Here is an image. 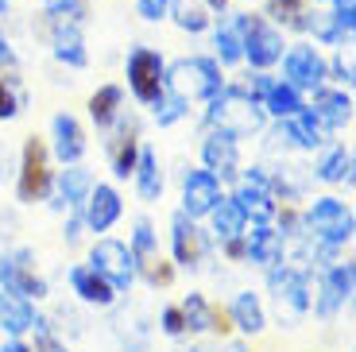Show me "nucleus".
Listing matches in <instances>:
<instances>
[{"label":"nucleus","instance_id":"nucleus-1","mask_svg":"<svg viewBox=\"0 0 356 352\" xmlns=\"http://www.w3.org/2000/svg\"><path fill=\"white\" fill-rule=\"evenodd\" d=\"M205 120H209V128L229 132L232 140H244V136H256L264 128V109L244 89H217L213 97H209Z\"/></svg>","mask_w":356,"mask_h":352},{"label":"nucleus","instance_id":"nucleus-2","mask_svg":"<svg viewBox=\"0 0 356 352\" xmlns=\"http://www.w3.org/2000/svg\"><path fill=\"white\" fill-rule=\"evenodd\" d=\"M163 81H167V89L178 93L186 105L190 101H209L217 89H221V66H217L213 58H178L175 66H167Z\"/></svg>","mask_w":356,"mask_h":352},{"label":"nucleus","instance_id":"nucleus-3","mask_svg":"<svg viewBox=\"0 0 356 352\" xmlns=\"http://www.w3.org/2000/svg\"><path fill=\"white\" fill-rule=\"evenodd\" d=\"M306 229L321 244L341 248L353 240V209L341 205L337 198H314V205L306 209Z\"/></svg>","mask_w":356,"mask_h":352},{"label":"nucleus","instance_id":"nucleus-4","mask_svg":"<svg viewBox=\"0 0 356 352\" xmlns=\"http://www.w3.org/2000/svg\"><path fill=\"white\" fill-rule=\"evenodd\" d=\"M236 27H241V47H244V58L256 66V70H267L283 58V35L275 27L267 24L264 16H236Z\"/></svg>","mask_w":356,"mask_h":352},{"label":"nucleus","instance_id":"nucleus-5","mask_svg":"<svg viewBox=\"0 0 356 352\" xmlns=\"http://www.w3.org/2000/svg\"><path fill=\"white\" fill-rule=\"evenodd\" d=\"M163 74H167V62H163L159 51H152V47H136V51L128 54V86H132L136 101L152 105V101L163 93V86H167Z\"/></svg>","mask_w":356,"mask_h":352},{"label":"nucleus","instance_id":"nucleus-6","mask_svg":"<svg viewBox=\"0 0 356 352\" xmlns=\"http://www.w3.org/2000/svg\"><path fill=\"white\" fill-rule=\"evenodd\" d=\"M89 267H93L97 275H105L116 291H128V287L136 282V275H140L128 244H120V240H97L93 252H89Z\"/></svg>","mask_w":356,"mask_h":352},{"label":"nucleus","instance_id":"nucleus-7","mask_svg":"<svg viewBox=\"0 0 356 352\" xmlns=\"http://www.w3.org/2000/svg\"><path fill=\"white\" fill-rule=\"evenodd\" d=\"M35 255L27 248H16V252H4L0 259V291H12L19 298H43L47 294V282L35 275Z\"/></svg>","mask_w":356,"mask_h":352},{"label":"nucleus","instance_id":"nucleus-8","mask_svg":"<svg viewBox=\"0 0 356 352\" xmlns=\"http://www.w3.org/2000/svg\"><path fill=\"white\" fill-rule=\"evenodd\" d=\"M232 202L244 209V217L259 221V225H267V221L275 217V194H271V178L264 175V167H252L244 170V182L236 186V194H232Z\"/></svg>","mask_w":356,"mask_h":352},{"label":"nucleus","instance_id":"nucleus-9","mask_svg":"<svg viewBox=\"0 0 356 352\" xmlns=\"http://www.w3.org/2000/svg\"><path fill=\"white\" fill-rule=\"evenodd\" d=\"M19 202H43L47 190H51V170H47V147L43 140H31L24 143V163H19Z\"/></svg>","mask_w":356,"mask_h":352},{"label":"nucleus","instance_id":"nucleus-10","mask_svg":"<svg viewBox=\"0 0 356 352\" xmlns=\"http://www.w3.org/2000/svg\"><path fill=\"white\" fill-rule=\"evenodd\" d=\"M271 294L279 302V317H298L310 310V282L302 271H294L286 264L271 267Z\"/></svg>","mask_w":356,"mask_h":352},{"label":"nucleus","instance_id":"nucleus-11","mask_svg":"<svg viewBox=\"0 0 356 352\" xmlns=\"http://www.w3.org/2000/svg\"><path fill=\"white\" fill-rule=\"evenodd\" d=\"M283 74L294 89H321V81L330 78V62L314 47H291L283 58Z\"/></svg>","mask_w":356,"mask_h":352},{"label":"nucleus","instance_id":"nucleus-12","mask_svg":"<svg viewBox=\"0 0 356 352\" xmlns=\"http://www.w3.org/2000/svg\"><path fill=\"white\" fill-rule=\"evenodd\" d=\"M217 202H221V178L213 170H186V178H182V213L205 217Z\"/></svg>","mask_w":356,"mask_h":352},{"label":"nucleus","instance_id":"nucleus-13","mask_svg":"<svg viewBox=\"0 0 356 352\" xmlns=\"http://www.w3.org/2000/svg\"><path fill=\"white\" fill-rule=\"evenodd\" d=\"M353 275H356L353 264H337V267L325 271V279H321V294H318V302H314L318 317H333L348 298H353Z\"/></svg>","mask_w":356,"mask_h":352},{"label":"nucleus","instance_id":"nucleus-14","mask_svg":"<svg viewBox=\"0 0 356 352\" xmlns=\"http://www.w3.org/2000/svg\"><path fill=\"white\" fill-rule=\"evenodd\" d=\"M86 225L93 232H108L120 221V194H116L113 186H89L86 194Z\"/></svg>","mask_w":356,"mask_h":352},{"label":"nucleus","instance_id":"nucleus-15","mask_svg":"<svg viewBox=\"0 0 356 352\" xmlns=\"http://www.w3.org/2000/svg\"><path fill=\"white\" fill-rule=\"evenodd\" d=\"M170 240H175V264H182V267H197V264H202L205 237L197 232L194 217L175 213V221H170Z\"/></svg>","mask_w":356,"mask_h":352},{"label":"nucleus","instance_id":"nucleus-16","mask_svg":"<svg viewBox=\"0 0 356 352\" xmlns=\"http://www.w3.org/2000/svg\"><path fill=\"white\" fill-rule=\"evenodd\" d=\"M202 159H205V170H213L217 178H232L236 170H241V159H236V140H232L229 132H221V128H213V132L205 136Z\"/></svg>","mask_w":356,"mask_h":352},{"label":"nucleus","instance_id":"nucleus-17","mask_svg":"<svg viewBox=\"0 0 356 352\" xmlns=\"http://www.w3.org/2000/svg\"><path fill=\"white\" fill-rule=\"evenodd\" d=\"M70 287L81 302H89V306H113L116 302V287L105 275L93 271V267H70Z\"/></svg>","mask_w":356,"mask_h":352},{"label":"nucleus","instance_id":"nucleus-18","mask_svg":"<svg viewBox=\"0 0 356 352\" xmlns=\"http://www.w3.org/2000/svg\"><path fill=\"white\" fill-rule=\"evenodd\" d=\"M51 136H54V155L63 159V163H78V159L86 155V132H81V124L74 120L70 113L54 116Z\"/></svg>","mask_w":356,"mask_h":352},{"label":"nucleus","instance_id":"nucleus-19","mask_svg":"<svg viewBox=\"0 0 356 352\" xmlns=\"http://www.w3.org/2000/svg\"><path fill=\"white\" fill-rule=\"evenodd\" d=\"M279 128H283V140H294L298 147H306V151H314V147L325 143V124H321L318 116H314V109H306V105L298 109L294 116H286Z\"/></svg>","mask_w":356,"mask_h":352},{"label":"nucleus","instance_id":"nucleus-20","mask_svg":"<svg viewBox=\"0 0 356 352\" xmlns=\"http://www.w3.org/2000/svg\"><path fill=\"white\" fill-rule=\"evenodd\" d=\"M244 255H248L252 264H264V267H275L283 264V232L267 229V225H259L248 232V240H244Z\"/></svg>","mask_w":356,"mask_h":352},{"label":"nucleus","instance_id":"nucleus-21","mask_svg":"<svg viewBox=\"0 0 356 352\" xmlns=\"http://www.w3.org/2000/svg\"><path fill=\"white\" fill-rule=\"evenodd\" d=\"M54 58L58 62H66L70 70H86V62H89V54H86V43H81V31H78V24H66V19H58L54 24Z\"/></svg>","mask_w":356,"mask_h":352},{"label":"nucleus","instance_id":"nucleus-22","mask_svg":"<svg viewBox=\"0 0 356 352\" xmlns=\"http://www.w3.org/2000/svg\"><path fill=\"white\" fill-rule=\"evenodd\" d=\"M39 314L31 306V298H19L12 291H0V329H8L12 337L27 333V329H35Z\"/></svg>","mask_w":356,"mask_h":352},{"label":"nucleus","instance_id":"nucleus-23","mask_svg":"<svg viewBox=\"0 0 356 352\" xmlns=\"http://www.w3.org/2000/svg\"><path fill=\"white\" fill-rule=\"evenodd\" d=\"M314 116H318L325 128H345V124L353 120V97H348L345 89H318Z\"/></svg>","mask_w":356,"mask_h":352},{"label":"nucleus","instance_id":"nucleus-24","mask_svg":"<svg viewBox=\"0 0 356 352\" xmlns=\"http://www.w3.org/2000/svg\"><path fill=\"white\" fill-rule=\"evenodd\" d=\"M136 190H140L143 202H159L163 198V170H159V159H155L152 147H140V159H136Z\"/></svg>","mask_w":356,"mask_h":352},{"label":"nucleus","instance_id":"nucleus-25","mask_svg":"<svg viewBox=\"0 0 356 352\" xmlns=\"http://www.w3.org/2000/svg\"><path fill=\"white\" fill-rule=\"evenodd\" d=\"M232 326L241 329V333H248V337L264 333L267 317H264V306H259V298L252 291L236 294V302H232Z\"/></svg>","mask_w":356,"mask_h":352},{"label":"nucleus","instance_id":"nucleus-26","mask_svg":"<svg viewBox=\"0 0 356 352\" xmlns=\"http://www.w3.org/2000/svg\"><path fill=\"white\" fill-rule=\"evenodd\" d=\"M205 217H213V232L217 240H229V237H244V225H248V217H244V209L232 198H221V202L213 205V209L205 213Z\"/></svg>","mask_w":356,"mask_h":352},{"label":"nucleus","instance_id":"nucleus-27","mask_svg":"<svg viewBox=\"0 0 356 352\" xmlns=\"http://www.w3.org/2000/svg\"><path fill=\"white\" fill-rule=\"evenodd\" d=\"M167 16L175 19L182 31H190V35H197V31L209 27V12H205L202 0H167Z\"/></svg>","mask_w":356,"mask_h":352},{"label":"nucleus","instance_id":"nucleus-28","mask_svg":"<svg viewBox=\"0 0 356 352\" xmlns=\"http://www.w3.org/2000/svg\"><path fill=\"white\" fill-rule=\"evenodd\" d=\"M302 109V89H294L291 81H275V86L267 89L264 97V113L279 116V120H286V116H294Z\"/></svg>","mask_w":356,"mask_h":352},{"label":"nucleus","instance_id":"nucleus-29","mask_svg":"<svg viewBox=\"0 0 356 352\" xmlns=\"http://www.w3.org/2000/svg\"><path fill=\"white\" fill-rule=\"evenodd\" d=\"M89 186H93L89 170L78 167V163H66V170L58 175V198H63L58 205H81L89 194Z\"/></svg>","mask_w":356,"mask_h":352},{"label":"nucleus","instance_id":"nucleus-30","mask_svg":"<svg viewBox=\"0 0 356 352\" xmlns=\"http://www.w3.org/2000/svg\"><path fill=\"white\" fill-rule=\"evenodd\" d=\"M120 101H124V89L120 86H101L93 97H89V116H93V124L97 128H108V124L116 120V113H120Z\"/></svg>","mask_w":356,"mask_h":352},{"label":"nucleus","instance_id":"nucleus-31","mask_svg":"<svg viewBox=\"0 0 356 352\" xmlns=\"http://www.w3.org/2000/svg\"><path fill=\"white\" fill-rule=\"evenodd\" d=\"M318 178H321V182H330V186L353 182V151H348V147H333L330 155L318 163Z\"/></svg>","mask_w":356,"mask_h":352},{"label":"nucleus","instance_id":"nucleus-32","mask_svg":"<svg viewBox=\"0 0 356 352\" xmlns=\"http://www.w3.org/2000/svg\"><path fill=\"white\" fill-rule=\"evenodd\" d=\"M213 47H217V62H221V66H236V62L244 58V47H241V27H236V19H232V24H225V27H217Z\"/></svg>","mask_w":356,"mask_h":352},{"label":"nucleus","instance_id":"nucleus-33","mask_svg":"<svg viewBox=\"0 0 356 352\" xmlns=\"http://www.w3.org/2000/svg\"><path fill=\"white\" fill-rule=\"evenodd\" d=\"M178 310H182V317H186L190 333H205V329H213L217 310H209V302H205L202 294H186V302H182Z\"/></svg>","mask_w":356,"mask_h":352},{"label":"nucleus","instance_id":"nucleus-34","mask_svg":"<svg viewBox=\"0 0 356 352\" xmlns=\"http://www.w3.org/2000/svg\"><path fill=\"white\" fill-rule=\"evenodd\" d=\"M128 252H132V259H136V271H140L147 259H155V255H159V252H155V229L147 225V221H136L132 248H128Z\"/></svg>","mask_w":356,"mask_h":352},{"label":"nucleus","instance_id":"nucleus-35","mask_svg":"<svg viewBox=\"0 0 356 352\" xmlns=\"http://www.w3.org/2000/svg\"><path fill=\"white\" fill-rule=\"evenodd\" d=\"M298 27H310L314 35L321 39V43H341V31H337V19H333V12H302V24Z\"/></svg>","mask_w":356,"mask_h":352},{"label":"nucleus","instance_id":"nucleus-36","mask_svg":"<svg viewBox=\"0 0 356 352\" xmlns=\"http://www.w3.org/2000/svg\"><path fill=\"white\" fill-rule=\"evenodd\" d=\"M152 105H155V120H159V128H167V124H175V120L186 116V101L178 97V93H170L167 86H163V93L152 101Z\"/></svg>","mask_w":356,"mask_h":352},{"label":"nucleus","instance_id":"nucleus-37","mask_svg":"<svg viewBox=\"0 0 356 352\" xmlns=\"http://www.w3.org/2000/svg\"><path fill=\"white\" fill-rule=\"evenodd\" d=\"M136 159H140V140L136 136H124L113 151V175L116 178H128L136 170Z\"/></svg>","mask_w":356,"mask_h":352},{"label":"nucleus","instance_id":"nucleus-38","mask_svg":"<svg viewBox=\"0 0 356 352\" xmlns=\"http://www.w3.org/2000/svg\"><path fill=\"white\" fill-rule=\"evenodd\" d=\"M267 16L279 19V24L298 27L302 24V0H271V4H267Z\"/></svg>","mask_w":356,"mask_h":352},{"label":"nucleus","instance_id":"nucleus-39","mask_svg":"<svg viewBox=\"0 0 356 352\" xmlns=\"http://www.w3.org/2000/svg\"><path fill=\"white\" fill-rule=\"evenodd\" d=\"M140 271H143V279L152 282V287H170V282H175V267H170L167 259H159V255H155V259H147Z\"/></svg>","mask_w":356,"mask_h":352},{"label":"nucleus","instance_id":"nucleus-40","mask_svg":"<svg viewBox=\"0 0 356 352\" xmlns=\"http://www.w3.org/2000/svg\"><path fill=\"white\" fill-rule=\"evenodd\" d=\"M43 4H47V12H51L54 19H66V16L78 19L81 16V0H43Z\"/></svg>","mask_w":356,"mask_h":352},{"label":"nucleus","instance_id":"nucleus-41","mask_svg":"<svg viewBox=\"0 0 356 352\" xmlns=\"http://www.w3.org/2000/svg\"><path fill=\"white\" fill-rule=\"evenodd\" d=\"M35 352H66V344L58 337H51V329L43 321H35Z\"/></svg>","mask_w":356,"mask_h":352},{"label":"nucleus","instance_id":"nucleus-42","mask_svg":"<svg viewBox=\"0 0 356 352\" xmlns=\"http://www.w3.org/2000/svg\"><path fill=\"white\" fill-rule=\"evenodd\" d=\"M163 333H167V337H182V333H186V317H182V310H178V306L163 310Z\"/></svg>","mask_w":356,"mask_h":352},{"label":"nucleus","instance_id":"nucleus-43","mask_svg":"<svg viewBox=\"0 0 356 352\" xmlns=\"http://www.w3.org/2000/svg\"><path fill=\"white\" fill-rule=\"evenodd\" d=\"M19 113V97L8 89V81L0 78V120H12Z\"/></svg>","mask_w":356,"mask_h":352},{"label":"nucleus","instance_id":"nucleus-44","mask_svg":"<svg viewBox=\"0 0 356 352\" xmlns=\"http://www.w3.org/2000/svg\"><path fill=\"white\" fill-rule=\"evenodd\" d=\"M136 8H140V16L147 19V24H159V19L167 16V0H136Z\"/></svg>","mask_w":356,"mask_h":352},{"label":"nucleus","instance_id":"nucleus-45","mask_svg":"<svg viewBox=\"0 0 356 352\" xmlns=\"http://www.w3.org/2000/svg\"><path fill=\"white\" fill-rule=\"evenodd\" d=\"M271 86H275V81H271L264 70H259V74H252V78H248V89H244V93H248L252 101H264V97H267V89H271Z\"/></svg>","mask_w":356,"mask_h":352},{"label":"nucleus","instance_id":"nucleus-46","mask_svg":"<svg viewBox=\"0 0 356 352\" xmlns=\"http://www.w3.org/2000/svg\"><path fill=\"white\" fill-rule=\"evenodd\" d=\"M333 74H337V81L353 86V62H348L345 54H337V58H333Z\"/></svg>","mask_w":356,"mask_h":352},{"label":"nucleus","instance_id":"nucleus-47","mask_svg":"<svg viewBox=\"0 0 356 352\" xmlns=\"http://www.w3.org/2000/svg\"><path fill=\"white\" fill-rule=\"evenodd\" d=\"M0 352H31L19 337H12L8 329H0Z\"/></svg>","mask_w":356,"mask_h":352},{"label":"nucleus","instance_id":"nucleus-48","mask_svg":"<svg viewBox=\"0 0 356 352\" xmlns=\"http://www.w3.org/2000/svg\"><path fill=\"white\" fill-rule=\"evenodd\" d=\"M16 70V54H12V47H8V39H4V31H0V70Z\"/></svg>","mask_w":356,"mask_h":352},{"label":"nucleus","instance_id":"nucleus-49","mask_svg":"<svg viewBox=\"0 0 356 352\" xmlns=\"http://www.w3.org/2000/svg\"><path fill=\"white\" fill-rule=\"evenodd\" d=\"M225 255H229V259H241V255H244V240L241 237H229V240H225Z\"/></svg>","mask_w":356,"mask_h":352},{"label":"nucleus","instance_id":"nucleus-50","mask_svg":"<svg viewBox=\"0 0 356 352\" xmlns=\"http://www.w3.org/2000/svg\"><path fill=\"white\" fill-rule=\"evenodd\" d=\"M205 4H209L213 12H225V8H229V0H205Z\"/></svg>","mask_w":356,"mask_h":352},{"label":"nucleus","instance_id":"nucleus-51","mask_svg":"<svg viewBox=\"0 0 356 352\" xmlns=\"http://www.w3.org/2000/svg\"><path fill=\"white\" fill-rule=\"evenodd\" d=\"M4 4H8V0H4Z\"/></svg>","mask_w":356,"mask_h":352}]
</instances>
